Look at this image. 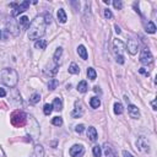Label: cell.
I'll list each match as a JSON object with an SVG mask.
<instances>
[{
	"instance_id": "obj_1",
	"label": "cell",
	"mask_w": 157,
	"mask_h": 157,
	"mask_svg": "<svg viewBox=\"0 0 157 157\" xmlns=\"http://www.w3.org/2000/svg\"><path fill=\"white\" fill-rule=\"evenodd\" d=\"M45 33V21L44 16H37L32 20L30 27H28V38L33 41H38L41 37H43V34Z\"/></svg>"
},
{
	"instance_id": "obj_2",
	"label": "cell",
	"mask_w": 157,
	"mask_h": 157,
	"mask_svg": "<svg viewBox=\"0 0 157 157\" xmlns=\"http://www.w3.org/2000/svg\"><path fill=\"white\" fill-rule=\"evenodd\" d=\"M19 75L14 69H3L0 70V82L8 87H15L17 85Z\"/></svg>"
},
{
	"instance_id": "obj_3",
	"label": "cell",
	"mask_w": 157,
	"mask_h": 157,
	"mask_svg": "<svg viewBox=\"0 0 157 157\" xmlns=\"http://www.w3.org/2000/svg\"><path fill=\"white\" fill-rule=\"evenodd\" d=\"M27 123V116L22 111H16L11 116V124L16 128H22Z\"/></svg>"
},
{
	"instance_id": "obj_4",
	"label": "cell",
	"mask_w": 157,
	"mask_h": 157,
	"mask_svg": "<svg viewBox=\"0 0 157 157\" xmlns=\"http://www.w3.org/2000/svg\"><path fill=\"white\" fill-rule=\"evenodd\" d=\"M123 50H124L123 42L119 41V39H116L114 41V53H116V60H117L118 64H124Z\"/></svg>"
},
{
	"instance_id": "obj_5",
	"label": "cell",
	"mask_w": 157,
	"mask_h": 157,
	"mask_svg": "<svg viewBox=\"0 0 157 157\" xmlns=\"http://www.w3.org/2000/svg\"><path fill=\"white\" fill-rule=\"evenodd\" d=\"M30 4H31V3L28 1V0H25V1H22L21 4H16V3H12V4H10V6H11V8H14V10L11 11L12 17H16V16H19V15H20L21 12L26 11V10L28 9Z\"/></svg>"
},
{
	"instance_id": "obj_6",
	"label": "cell",
	"mask_w": 157,
	"mask_h": 157,
	"mask_svg": "<svg viewBox=\"0 0 157 157\" xmlns=\"http://www.w3.org/2000/svg\"><path fill=\"white\" fill-rule=\"evenodd\" d=\"M140 61L143 63V64H151V63L154 61V55L151 54L149 48H144L143 50H141Z\"/></svg>"
},
{
	"instance_id": "obj_7",
	"label": "cell",
	"mask_w": 157,
	"mask_h": 157,
	"mask_svg": "<svg viewBox=\"0 0 157 157\" xmlns=\"http://www.w3.org/2000/svg\"><path fill=\"white\" fill-rule=\"evenodd\" d=\"M136 146L139 151H141V152H149L150 151V143L149 140L146 139L145 136H140L136 141Z\"/></svg>"
},
{
	"instance_id": "obj_8",
	"label": "cell",
	"mask_w": 157,
	"mask_h": 157,
	"mask_svg": "<svg viewBox=\"0 0 157 157\" xmlns=\"http://www.w3.org/2000/svg\"><path fill=\"white\" fill-rule=\"evenodd\" d=\"M127 48H128V52L132 55H135L138 53V49H139V42L134 38H130L128 39V43H127Z\"/></svg>"
},
{
	"instance_id": "obj_9",
	"label": "cell",
	"mask_w": 157,
	"mask_h": 157,
	"mask_svg": "<svg viewBox=\"0 0 157 157\" xmlns=\"http://www.w3.org/2000/svg\"><path fill=\"white\" fill-rule=\"evenodd\" d=\"M85 154V147L82 145H74L70 149V156L71 157H82Z\"/></svg>"
},
{
	"instance_id": "obj_10",
	"label": "cell",
	"mask_w": 157,
	"mask_h": 157,
	"mask_svg": "<svg viewBox=\"0 0 157 157\" xmlns=\"http://www.w3.org/2000/svg\"><path fill=\"white\" fill-rule=\"evenodd\" d=\"M82 114H83L82 104H81L80 101H76V102H75V108H74V111L70 113V116H71L72 118H80V117H82Z\"/></svg>"
},
{
	"instance_id": "obj_11",
	"label": "cell",
	"mask_w": 157,
	"mask_h": 157,
	"mask_svg": "<svg viewBox=\"0 0 157 157\" xmlns=\"http://www.w3.org/2000/svg\"><path fill=\"white\" fill-rule=\"evenodd\" d=\"M8 30H9V32H11L14 36H17L20 33V27H19V23L15 22V20L11 19L10 21H8Z\"/></svg>"
},
{
	"instance_id": "obj_12",
	"label": "cell",
	"mask_w": 157,
	"mask_h": 157,
	"mask_svg": "<svg viewBox=\"0 0 157 157\" xmlns=\"http://www.w3.org/2000/svg\"><path fill=\"white\" fill-rule=\"evenodd\" d=\"M128 112L130 114V117L133 119H138L140 118V111L136 106H134V104H129L128 106Z\"/></svg>"
},
{
	"instance_id": "obj_13",
	"label": "cell",
	"mask_w": 157,
	"mask_h": 157,
	"mask_svg": "<svg viewBox=\"0 0 157 157\" xmlns=\"http://www.w3.org/2000/svg\"><path fill=\"white\" fill-rule=\"evenodd\" d=\"M104 154H106L107 157H117V154L114 151V147H112L109 144H104Z\"/></svg>"
},
{
	"instance_id": "obj_14",
	"label": "cell",
	"mask_w": 157,
	"mask_h": 157,
	"mask_svg": "<svg viewBox=\"0 0 157 157\" xmlns=\"http://www.w3.org/2000/svg\"><path fill=\"white\" fill-rule=\"evenodd\" d=\"M32 157H44V149L41 145H36L32 152Z\"/></svg>"
},
{
	"instance_id": "obj_15",
	"label": "cell",
	"mask_w": 157,
	"mask_h": 157,
	"mask_svg": "<svg viewBox=\"0 0 157 157\" xmlns=\"http://www.w3.org/2000/svg\"><path fill=\"white\" fill-rule=\"evenodd\" d=\"M87 138L91 141H96L97 140V130H96V128L90 127L87 129Z\"/></svg>"
},
{
	"instance_id": "obj_16",
	"label": "cell",
	"mask_w": 157,
	"mask_h": 157,
	"mask_svg": "<svg viewBox=\"0 0 157 157\" xmlns=\"http://www.w3.org/2000/svg\"><path fill=\"white\" fill-rule=\"evenodd\" d=\"M77 54L81 56V59H83V60H87V58H88V55H87V50H86V48L83 45H78L77 47Z\"/></svg>"
},
{
	"instance_id": "obj_17",
	"label": "cell",
	"mask_w": 157,
	"mask_h": 157,
	"mask_svg": "<svg viewBox=\"0 0 157 157\" xmlns=\"http://www.w3.org/2000/svg\"><path fill=\"white\" fill-rule=\"evenodd\" d=\"M61 54H63V48H56L55 53H54V56H53V61L55 65H59L60 63V58H61Z\"/></svg>"
},
{
	"instance_id": "obj_18",
	"label": "cell",
	"mask_w": 157,
	"mask_h": 157,
	"mask_svg": "<svg viewBox=\"0 0 157 157\" xmlns=\"http://www.w3.org/2000/svg\"><path fill=\"white\" fill-rule=\"evenodd\" d=\"M56 16H58V21H59L60 23H65L66 22L67 17H66V14L64 11V9H59L58 10V14H56Z\"/></svg>"
},
{
	"instance_id": "obj_19",
	"label": "cell",
	"mask_w": 157,
	"mask_h": 157,
	"mask_svg": "<svg viewBox=\"0 0 157 157\" xmlns=\"http://www.w3.org/2000/svg\"><path fill=\"white\" fill-rule=\"evenodd\" d=\"M28 23H30V20H28L27 16L20 17V20H19V27H20V28H26Z\"/></svg>"
},
{
	"instance_id": "obj_20",
	"label": "cell",
	"mask_w": 157,
	"mask_h": 157,
	"mask_svg": "<svg viewBox=\"0 0 157 157\" xmlns=\"http://www.w3.org/2000/svg\"><path fill=\"white\" fill-rule=\"evenodd\" d=\"M53 108L55 109V111H61L63 109V102H61V98L59 97H56L54 98V102H53Z\"/></svg>"
},
{
	"instance_id": "obj_21",
	"label": "cell",
	"mask_w": 157,
	"mask_h": 157,
	"mask_svg": "<svg viewBox=\"0 0 157 157\" xmlns=\"http://www.w3.org/2000/svg\"><path fill=\"white\" fill-rule=\"evenodd\" d=\"M77 91L81 92V93H85L87 91V82L83 80V81H80L77 85Z\"/></svg>"
},
{
	"instance_id": "obj_22",
	"label": "cell",
	"mask_w": 157,
	"mask_h": 157,
	"mask_svg": "<svg viewBox=\"0 0 157 157\" xmlns=\"http://www.w3.org/2000/svg\"><path fill=\"white\" fill-rule=\"evenodd\" d=\"M146 32H149V33H155L156 32V25L152 22V21H149V22L146 23Z\"/></svg>"
},
{
	"instance_id": "obj_23",
	"label": "cell",
	"mask_w": 157,
	"mask_h": 157,
	"mask_svg": "<svg viewBox=\"0 0 157 157\" xmlns=\"http://www.w3.org/2000/svg\"><path fill=\"white\" fill-rule=\"evenodd\" d=\"M34 47H36L37 49H45V47H47V41H44V39H38V41H36Z\"/></svg>"
},
{
	"instance_id": "obj_24",
	"label": "cell",
	"mask_w": 157,
	"mask_h": 157,
	"mask_svg": "<svg viewBox=\"0 0 157 157\" xmlns=\"http://www.w3.org/2000/svg\"><path fill=\"white\" fill-rule=\"evenodd\" d=\"M90 106L92 108H98L99 106H101V101H99V98L98 97H92L91 98V101H90Z\"/></svg>"
},
{
	"instance_id": "obj_25",
	"label": "cell",
	"mask_w": 157,
	"mask_h": 157,
	"mask_svg": "<svg viewBox=\"0 0 157 157\" xmlns=\"http://www.w3.org/2000/svg\"><path fill=\"white\" fill-rule=\"evenodd\" d=\"M69 72L70 74H78V72H80V67H78V65L75 64V63H71L69 66Z\"/></svg>"
},
{
	"instance_id": "obj_26",
	"label": "cell",
	"mask_w": 157,
	"mask_h": 157,
	"mask_svg": "<svg viewBox=\"0 0 157 157\" xmlns=\"http://www.w3.org/2000/svg\"><path fill=\"white\" fill-rule=\"evenodd\" d=\"M58 69H59V65H54L52 69L49 70H44V74L45 75H49V76H54L56 72H58Z\"/></svg>"
},
{
	"instance_id": "obj_27",
	"label": "cell",
	"mask_w": 157,
	"mask_h": 157,
	"mask_svg": "<svg viewBox=\"0 0 157 157\" xmlns=\"http://www.w3.org/2000/svg\"><path fill=\"white\" fill-rule=\"evenodd\" d=\"M58 85H59V81L56 80V78H52V80H49V82H48V88L50 91H53V90H55Z\"/></svg>"
},
{
	"instance_id": "obj_28",
	"label": "cell",
	"mask_w": 157,
	"mask_h": 157,
	"mask_svg": "<svg viewBox=\"0 0 157 157\" xmlns=\"http://www.w3.org/2000/svg\"><path fill=\"white\" fill-rule=\"evenodd\" d=\"M87 76L90 80H96V77H97V72L95 71V69L93 67H88L87 69Z\"/></svg>"
},
{
	"instance_id": "obj_29",
	"label": "cell",
	"mask_w": 157,
	"mask_h": 157,
	"mask_svg": "<svg viewBox=\"0 0 157 157\" xmlns=\"http://www.w3.org/2000/svg\"><path fill=\"white\" fill-rule=\"evenodd\" d=\"M39 101H41L39 93H33V95H31V97H30V103L36 104V103H38Z\"/></svg>"
},
{
	"instance_id": "obj_30",
	"label": "cell",
	"mask_w": 157,
	"mask_h": 157,
	"mask_svg": "<svg viewBox=\"0 0 157 157\" xmlns=\"http://www.w3.org/2000/svg\"><path fill=\"white\" fill-rule=\"evenodd\" d=\"M43 112L45 116H49V114L53 112V104H49V103H47L44 104V107H43Z\"/></svg>"
},
{
	"instance_id": "obj_31",
	"label": "cell",
	"mask_w": 157,
	"mask_h": 157,
	"mask_svg": "<svg viewBox=\"0 0 157 157\" xmlns=\"http://www.w3.org/2000/svg\"><path fill=\"white\" fill-rule=\"evenodd\" d=\"M123 112H124V109H123L122 104L118 103V102L114 103V113H116V114H122Z\"/></svg>"
},
{
	"instance_id": "obj_32",
	"label": "cell",
	"mask_w": 157,
	"mask_h": 157,
	"mask_svg": "<svg viewBox=\"0 0 157 157\" xmlns=\"http://www.w3.org/2000/svg\"><path fill=\"white\" fill-rule=\"evenodd\" d=\"M52 124L56 125V127H60V125L63 124V118L61 117H54L53 119H52Z\"/></svg>"
},
{
	"instance_id": "obj_33",
	"label": "cell",
	"mask_w": 157,
	"mask_h": 157,
	"mask_svg": "<svg viewBox=\"0 0 157 157\" xmlns=\"http://www.w3.org/2000/svg\"><path fill=\"white\" fill-rule=\"evenodd\" d=\"M93 155H95V157H101L102 156V150L99 146H93Z\"/></svg>"
},
{
	"instance_id": "obj_34",
	"label": "cell",
	"mask_w": 157,
	"mask_h": 157,
	"mask_svg": "<svg viewBox=\"0 0 157 157\" xmlns=\"http://www.w3.org/2000/svg\"><path fill=\"white\" fill-rule=\"evenodd\" d=\"M113 5H114V8L118 9V10H120L123 8V3L120 1V0H116V1H113Z\"/></svg>"
},
{
	"instance_id": "obj_35",
	"label": "cell",
	"mask_w": 157,
	"mask_h": 157,
	"mask_svg": "<svg viewBox=\"0 0 157 157\" xmlns=\"http://www.w3.org/2000/svg\"><path fill=\"white\" fill-rule=\"evenodd\" d=\"M104 17H106V19H112L113 17V14H112V11L109 9L104 10Z\"/></svg>"
},
{
	"instance_id": "obj_36",
	"label": "cell",
	"mask_w": 157,
	"mask_h": 157,
	"mask_svg": "<svg viewBox=\"0 0 157 157\" xmlns=\"http://www.w3.org/2000/svg\"><path fill=\"white\" fill-rule=\"evenodd\" d=\"M83 130H85V125H82V124H80V125H76V128H75V132L76 133H78V134H81Z\"/></svg>"
},
{
	"instance_id": "obj_37",
	"label": "cell",
	"mask_w": 157,
	"mask_h": 157,
	"mask_svg": "<svg viewBox=\"0 0 157 157\" xmlns=\"http://www.w3.org/2000/svg\"><path fill=\"white\" fill-rule=\"evenodd\" d=\"M139 72H140V74H143V75H145V76H149V75H150L149 70H146L145 67H140V69H139Z\"/></svg>"
},
{
	"instance_id": "obj_38",
	"label": "cell",
	"mask_w": 157,
	"mask_h": 157,
	"mask_svg": "<svg viewBox=\"0 0 157 157\" xmlns=\"http://www.w3.org/2000/svg\"><path fill=\"white\" fill-rule=\"evenodd\" d=\"M44 21H45V23H50L52 22V16L48 14H45L44 15Z\"/></svg>"
},
{
	"instance_id": "obj_39",
	"label": "cell",
	"mask_w": 157,
	"mask_h": 157,
	"mask_svg": "<svg viewBox=\"0 0 157 157\" xmlns=\"http://www.w3.org/2000/svg\"><path fill=\"white\" fill-rule=\"evenodd\" d=\"M123 156H124V157H134L132 154H130V152H128V151H125V150L123 151Z\"/></svg>"
},
{
	"instance_id": "obj_40",
	"label": "cell",
	"mask_w": 157,
	"mask_h": 157,
	"mask_svg": "<svg viewBox=\"0 0 157 157\" xmlns=\"http://www.w3.org/2000/svg\"><path fill=\"white\" fill-rule=\"evenodd\" d=\"M6 96V91L4 88H0V97H5Z\"/></svg>"
},
{
	"instance_id": "obj_41",
	"label": "cell",
	"mask_w": 157,
	"mask_h": 157,
	"mask_svg": "<svg viewBox=\"0 0 157 157\" xmlns=\"http://www.w3.org/2000/svg\"><path fill=\"white\" fill-rule=\"evenodd\" d=\"M151 104H152V109H154V111H156V101H155V99H154V101L152 102H151Z\"/></svg>"
},
{
	"instance_id": "obj_42",
	"label": "cell",
	"mask_w": 157,
	"mask_h": 157,
	"mask_svg": "<svg viewBox=\"0 0 157 157\" xmlns=\"http://www.w3.org/2000/svg\"><path fill=\"white\" fill-rule=\"evenodd\" d=\"M114 28H116V32H117V33H118V34H119V33H120V32H122V31H120V28H119V27H118V25H116V26H114Z\"/></svg>"
},
{
	"instance_id": "obj_43",
	"label": "cell",
	"mask_w": 157,
	"mask_h": 157,
	"mask_svg": "<svg viewBox=\"0 0 157 157\" xmlns=\"http://www.w3.org/2000/svg\"><path fill=\"white\" fill-rule=\"evenodd\" d=\"M104 4H108L109 5V4H111V1H109V0H104Z\"/></svg>"
}]
</instances>
